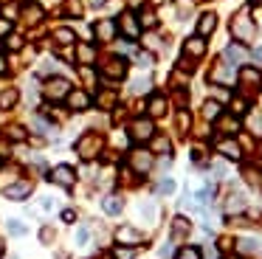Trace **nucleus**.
<instances>
[{
    "label": "nucleus",
    "instance_id": "obj_1",
    "mask_svg": "<svg viewBox=\"0 0 262 259\" xmlns=\"http://www.w3.org/2000/svg\"><path fill=\"white\" fill-rule=\"evenodd\" d=\"M104 149V138L99 133H85L79 141H76V152H79L82 161H96Z\"/></svg>",
    "mask_w": 262,
    "mask_h": 259
},
{
    "label": "nucleus",
    "instance_id": "obj_2",
    "mask_svg": "<svg viewBox=\"0 0 262 259\" xmlns=\"http://www.w3.org/2000/svg\"><path fill=\"white\" fill-rule=\"evenodd\" d=\"M71 90H74V88H71V82L65 76H48L46 82H42V96H46L48 101H54V104L68 99Z\"/></svg>",
    "mask_w": 262,
    "mask_h": 259
},
{
    "label": "nucleus",
    "instance_id": "obj_3",
    "mask_svg": "<svg viewBox=\"0 0 262 259\" xmlns=\"http://www.w3.org/2000/svg\"><path fill=\"white\" fill-rule=\"evenodd\" d=\"M127 135H130L136 144H147V141H152V135H155V121L149 116L133 118L130 127H127Z\"/></svg>",
    "mask_w": 262,
    "mask_h": 259
},
{
    "label": "nucleus",
    "instance_id": "obj_4",
    "mask_svg": "<svg viewBox=\"0 0 262 259\" xmlns=\"http://www.w3.org/2000/svg\"><path fill=\"white\" fill-rule=\"evenodd\" d=\"M231 34L237 37V42H248V39H254L256 26H254V20L248 17V11H239V14H234V20H231Z\"/></svg>",
    "mask_w": 262,
    "mask_h": 259
},
{
    "label": "nucleus",
    "instance_id": "obj_5",
    "mask_svg": "<svg viewBox=\"0 0 262 259\" xmlns=\"http://www.w3.org/2000/svg\"><path fill=\"white\" fill-rule=\"evenodd\" d=\"M127 166H130L133 172H138V175H147L149 169L155 166V158H152V152H149V149H141V146H136V149L127 155Z\"/></svg>",
    "mask_w": 262,
    "mask_h": 259
},
{
    "label": "nucleus",
    "instance_id": "obj_6",
    "mask_svg": "<svg viewBox=\"0 0 262 259\" xmlns=\"http://www.w3.org/2000/svg\"><path fill=\"white\" fill-rule=\"evenodd\" d=\"M102 76L107 82H121L127 76V59L124 56H110V59L102 62Z\"/></svg>",
    "mask_w": 262,
    "mask_h": 259
},
{
    "label": "nucleus",
    "instance_id": "obj_7",
    "mask_svg": "<svg viewBox=\"0 0 262 259\" xmlns=\"http://www.w3.org/2000/svg\"><path fill=\"white\" fill-rule=\"evenodd\" d=\"M237 84L243 93H256L262 88V71L259 68H243L237 76Z\"/></svg>",
    "mask_w": 262,
    "mask_h": 259
},
{
    "label": "nucleus",
    "instance_id": "obj_8",
    "mask_svg": "<svg viewBox=\"0 0 262 259\" xmlns=\"http://www.w3.org/2000/svg\"><path fill=\"white\" fill-rule=\"evenodd\" d=\"M48 180L57 183V186H62V189H71V186L76 183V172H74V166H68V163H59V166L51 169Z\"/></svg>",
    "mask_w": 262,
    "mask_h": 259
},
{
    "label": "nucleus",
    "instance_id": "obj_9",
    "mask_svg": "<svg viewBox=\"0 0 262 259\" xmlns=\"http://www.w3.org/2000/svg\"><path fill=\"white\" fill-rule=\"evenodd\" d=\"M211 82L214 84H223V88H228V84H234L237 82V76H234V65H228L226 59H220L214 68H211Z\"/></svg>",
    "mask_w": 262,
    "mask_h": 259
},
{
    "label": "nucleus",
    "instance_id": "obj_10",
    "mask_svg": "<svg viewBox=\"0 0 262 259\" xmlns=\"http://www.w3.org/2000/svg\"><path fill=\"white\" fill-rule=\"evenodd\" d=\"M116 28H119L127 39H136L138 34H141V23H138V17L133 14V11H124V14L116 20Z\"/></svg>",
    "mask_w": 262,
    "mask_h": 259
},
{
    "label": "nucleus",
    "instance_id": "obj_11",
    "mask_svg": "<svg viewBox=\"0 0 262 259\" xmlns=\"http://www.w3.org/2000/svg\"><path fill=\"white\" fill-rule=\"evenodd\" d=\"M20 17H23L26 26H37V23H42V17H46V6L31 0V3H26L23 9H20Z\"/></svg>",
    "mask_w": 262,
    "mask_h": 259
},
{
    "label": "nucleus",
    "instance_id": "obj_12",
    "mask_svg": "<svg viewBox=\"0 0 262 259\" xmlns=\"http://www.w3.org/2000/svg\"><path fill=\"white\" fill-rule=\"evenodd\" d=\"M223 59H226L228 65H243V62L248 59V51H245L243 42H231V45H226V51H223Z\"/></svg>",
    "mask_w": 262,
    "mask_h": 259
},
{
    "label": "nucleus",
    "instance_id": "obj_13",
    "mask_svg": "<svg viewBox=\"0 0 262 259\" xmlns=\"http://www.w3.org/2000/svg\"><path fill=\"white\" fill-rule=\"evenodd\" d=\"M65 101H68V107L74 113H82V110H88V107H91L93 99H91V93H88V90H71Z\"/></svg>",
    "mask_w": 262,
    "mask_h": 259
},
{
    "label": "nucleus",
    "instance_id": "obj_14",
    "mask_svg": "<svg viewBox=\"0 0 262 259\" xmlns=\"http://www.w3.org/2000/svg\"><path fill=\"white\" fill-rule=\"evenodd\" d=\"M144 236H141V231L138 228H133V225H121L119 231H116V242H119V245H138V242H141Z\"/></svg>",
    "mask_w": 262,
    "mask_h": 259
},
{
    "label": "nucleus",
    "instance_id": "obj_15",
    "mask_svg": "<svg viewBox=\"0 0 262 259\" xmlns=\"http://www.w3.org/2000/svg\"><path fill=\"white\" fill-rule=\"evenodd\" d=\"M217 152H220V155H226L228 161H239V158H243V146H239L234 138L217 141Z\"/></svg>",
    "mask_w": 262,
    "mask_h": 259
},
{
    "label": "nucleus",
    "instance_id": "obj_16",
    "mask_svg": "<svg viewBox=\"0 0 262 259\" xmlns=\"http://www.w3.org/2000/svg\"><path fill=\"white\" fill-rule=\"evenodd\" d=\"M29 195H31V183H29V180H20V183H9L6 189H3V197H9V200H26Z\"/></svg>",
    "mask_w": 262,
    "mask_h": 259
},
{
    "label": "nucleus",
    "instance_id": "obj_17",
    "mask_svg": "<svg viewBox=\"0 0 262 259\" xmlns=\"http://www.w3.org/2000/svg\"><path fill=\"white\" fill-rule=\"evenodd\" d=\"M116 31H119V28H116L113 20H99L96 26H93V37L102 39V42H110V39L116 37Z\"/></svg>",
    "mask_w": 262,
    "mask_h": 259
},
{
    "label": "nucleus",
    "instance_id": "obj_18",
    "mask_svg": "<svg viewBox=\"0 0 262 259\" xmlns=\"http://www.w3.org/2000/svg\"><path fill=\"white\" fill-rule=\"evenodd\" d=\"M183 54L192 56V59H200V56L206 54V39L198 37V34H194V37H189L186 42H183Z\"/></svg>",
    "mask_w": 262,
    "mask_h": 259
},
{
    "label": "nucleus",
    "instance_id": "obj_19",
    "mask_svg": "<svg viewBox=\"0 0 262 259\" xmlns=\"http://www.w3.org/2000/svg\"><path fill=\"white\" fill-rule=\"evenodd\" d=\"M166 96H161V93H152L149 96V104H147V113H149V118H161V116H166Z\"/></svg>",
    "mask_w": 262,
    "mask_h": 259
},
{
    "label": "nucleus",
    "instance_id": "obj_20",
    "mask_svg": "<svg viewBox=\"0 0 262 259\" xmlns=\"http://www.w3.org/2000/svg\"><path fill=\"white\" fill-rule=\"evenodd\" d=\"M217 28V14H211V11H206V14H200L198 20V37H209V34H214Z\"/></svg>",
    "mask_w": 262,
    "mask_h": 259
},
{
    "label": "nucleus",
    "instance_id": "obj_21",
    "mask_svg": "<svg viewBox=\"0 0 262 259\" xmlns=\"http://www.w3.org/2000/svg\"><path fill=\"white\" fill-rule=\"evenodd\" d=\"M74 59L79 62V65H91V62L96 59V48H93V45H88V42H76Z\"/></svg>",
    "mask_w": 262,
    "mask_h": 259
},
{
    "label": "nucleus",
    "instance_id": "obj_22",
    "mask_svg": "<svg viewBox=\"0 0 262 259\" xmlns=\"http://www.w3.org/2000/svg\"><path fill=\"white\" fill-rule=\"evenodd\" d=\"M54 42H59V45H76V31H74V28H68V26L54 28Z\"/></svg>",
    "mask_w": 262,
    "mask_h": 259
},
{
    "label": "nucleus",
    "instance_id": "obj_23",
    "mask_svg": "<svg viewBox=\"0 0 262 259\" xmlns=\"http://www.w3.org/2000/svg\"><path fill=\"white\" fill-rule=\"evenodd\" d=\"M102 208H104V214L116 217V214H121V208H124V200H121L119 195H107V197L102 200Z\"/></svg>",
    "mask_w": 262,
    "mask_h": 259
},
{
    "label": "nucleus",
    "instance_id": "obj_24",
    "mask_svg": "<svg viewBox=\"0 0 262 259\" xmlns=\"http://www.w3.org/2000/svg\"><path fill=\"white\" fill-rule=\"evenodd\" d=\"M17 99H20V90L17 88L0 90V110H12V107L17 104Z\"/></svg>",
    "mask_w": 262,
    "mask_h": 259
},
{
    "label": "nucleus",
    "instance_id": "obj_25",
    "mask_svg": "<svg viewBox=\"0 0 262 259\" xmlns=\"http://www.w3.org/2000/svg\"><path fill=\"white\" fill-rule=\"evenodd\" d=\"M259 240H254V236H243V240H237V251L243 253V256H251V253L259 251Z\"/></svg>",
    "mask_w": 262,
    "mask_h": 259
},
{
    "label": "nucleus",
    "instance_id": "obj_26",
    "mask_svg": "<svg viewBox=\"0 0 262 259\" xmlns=\"http://www.w3.org/2000/svg\"><path fill=\"white\" fill-rule=\"evenodd\" d=\"M245 127H248V133L254 135V138H262V113H248V118H245Z\"/></svg>",
    "mask_w": 262,
    "mask_h": 259
},
{
    "label": "nucleus",
    "instance_id": "obj_27",
    "mask_svg": "<svg viewBox=\"0 0 262 259\" xmlns=\"http://www.w3.org/2000/svg\"><path fill=\"white\" fill-rule=\"evenodd\" d=\"M220 116H223V104H220V101H214V99H209L203 104V118H206V121H217Z\"/></svg>",
    "mask_w": 262,
    "mask_h": 259
},
{
    "label": "nucleus",
    "instance_id": "obj_28",
    "mask_svg": "<svg viewBox=\"0 0 262 259\" xmlns=\"http://www.w3.org/2000/svg\"><path fill=\"white\" fill-rule=\"evenodd\" d=\"M217 130H220V133H226V135H234L239 130V121L234 116H220V118H217Z\"/></svg>",
    "mask_w": 262,
    "mask_h": 259
},
{
    "label": "nucleus",
    "instance_id": "obj_29",
    "mask_svg": "<svg viewBox=\"0 0 262 259\" xmlns=\"http://www.w3.org/2000/svg\"><path fill=\"white\" fill-rule=\"evenodd\" d=\"M152 152H158V155H169L172 152V144L166 135H152Z\"/></svg>",
    "mask_w": 262,
    "mask_h": 259
},
{
    "label": "nucleus",
    "instance_id": "obj_30",
    "mask_svg": "<svg viewBox=\"0 0 262 259\" xmlns=\"http://www.w3.org/2000/svg\"><path fill=\"white\" fill-rule=\"evenodd\" d=\"M96 104L102 107V110H113L116 107V93L113 90H102V93L96 96Z\"/></svg>",
    "mask_w": 262,
    "mask_h": 259
},
{
    "label": "nucleus",
    "instance_id": "obj_31",
    "mask_svg": "<svg viewBox=\"0 0 262 259\" xmlns=\"http://www.w3.org/2000/svg\"><path fill=\"white\" fill-rule=\"evenodd\" d=\"M189 231H192V223H189L186 217H175V220H172V234H175V236H186Z\"/></svg>",
    "mask_w": 262,
    "mask_h": 259
},
{
    "label": "nucleus",
    "instance_id": "obj_32",
    "mask_svg": "<svg viewBox=\"0 0 262 259\" xmlns=\"http://www.w3.org/2000/svg\"><path fill=\"white\" fill-rule=\"evenodd\" d=\"M175 259H203V253H200L198 245H183V248H178Z\"/></svg>",
    "mask_w": 262,
    "mask_h": 259
},
{
    "label": "nucleus",
    "instance_id": "obj_33",
    "mask_svg": "<svg viewBox=\"0 0 262 259\" xmlns=\"http://www.w3.org/2000/svg\"><path fill=\"white\" fill-rule=\"evenodd\" d=\"M243 208H245V197L243 195H231L226 200V211L228 214H237V211H243Z\"/></svg>",
    "mask_w": 262,
    "mask_h": 259
},
{
    "label": "nucleus",
    "instance_id": "obj_34",
    "mask_svg": "<svg viewBox=\"0 0 262 259\" xmlns=\"http://www.w3.org/2000/svg\"><path fill=\"white\" fill-rule=\"evenodd\" d=\"M3 135H6L9 141H23L26 138V127H20V124H9V127L3 130Z\"/></svg>",
    "mask_w": 262,
    "mask_h": 259
},
{
    "label": "nucleus",
    "instance_id": "obj_35",
    "mask_svg": "<svg viewBox=\"0 0 262 259\" xmlns=\"http://www.w3.org/2000/svg\"><path fill=\"white\" fill-rule=\"evenodd\" d=\"M149 88H152V79H149V76H141V79H133L130 93H147Z\"/></svg>",
    "mask_w": 262,
    "mask_h": 259
},
{
    "label": "nucleus",
    "instance_id": "obj_36",
    "mask_svg": "<svg viewBox=\"0 0 262 259\" xmlns=\"http://www.w3.org/2000/svg\"><path fill=\"white\" fill-rule=\"evenodd\" d=\"M138 23H141V28H152L155 26V23H158V17H155L152 14V11H141V17H138Z\"/></svg>",
    "mask_w": 262,
    "mask_h": 259
},
{
    "label": "nucleus",
    "instance_id": "obj_37",
    "mask_svg": "<svg viewBox=\"0 0 262 259\" xmlns=\"http://www.w3.org/2000/svg\"><path fill=\"white\" fill-rule=\"evenodd\" d=\"M113 256H116V259H136V251H133L130 245H119V248L113 251Z\"/></svg>",
    "mask_w": 262,
    "mask_h": 259
},
{
    "label": "nucleus",
    "instance_id": "obj_38",
    "mask_svg": "<svg viewBox=\"0 0 262 259\" xmlns=\"http://www.w3.org/2000/svg\"><path fill=\"white\" fill-rule=\"evenodd\" d=\"M82 82L88 84V88H93V84H96V73H93V68H88V65H82Z\"/></svg>",
    "mask_w": 262,
    "mask_h": 259
},
{
    "label": "nucleus",
    "instance_id": "obj_39",
    "mask_svg": "<svg viewBox=\"0 0 262 259\" xmlns=\"http://www.w3.org/2000/svg\"><path fill=\"white\" fill-rule=\"evenodd\" d=\"M26 223H20V220H9V234H14V236H23L26 234Z\"/></svg>",
    "mask_w": 262,
    "mask_h": 259
},
{
    "label": "nucleus",
    "instance_id": "obj_40",
    "mask_svg": "<svg viewBox=\"0 0 262 259\" xmlns=\"http://www.w3.org/2000/svg\"><path fill=\"white\" fill-rule=\"evenodd\" d=\"M172 191H175V180L172 178H164L158 183V195H172Z\"/></svg>",
    "mask_w": 262,
    "mask_h": 259
},
{
    "label": "nucleus",
    "instance_id": "obj_41",
    "mask_svg": "<svg viewBox=\"0 0 262 259\" xmlns=\"http://www.w3.org/2000/svg\"><path fill=\"white\" fill-rule=\"evenodd\" d=\"M6 48L20 51V48H23V37H17V34H9V37H6Z\"/></svg>",
    "mask_w": 262,
    "mask_h": 259
},
{
    "label": "nucleus",
    "instance_id": "obj_42",
    "mask_svg": "<svg viewBox=\"0 0 262 259\" xmlns=\"http://www.w3.org/2000/svg\"><path fill=\"white\" fill-rule=\"evenodd\" d=\"M186 130H189V113L181 110L178 113V133H186Z\"/></svg>",
    "mask_w": 262,
    "mask_h": 259
},
{
    "label": "nucleus",
    "instance_id": "obj_43",
    "mask_svg": "<svg viewBox=\"0 0 262 259\" xmlns=\"http://www.w3.org/2000/svg\"><path fill=\"white\" fill-rule=\"evenodd\" d=\"M65 11H68L71 17H79L82 14V0H68V9Z\"/></svg>",
    "mask_w": 262,
    "mask_h": 259
},
{
    "label": "nucleus",
    "instance_id": "obj_44",
    "mask_svg": "<svg viewBox=\"0 0 262 259\" xmlns=\"http://www.w3.org/2000/svg\"><path fill=\"white\" fill-rule=\"evenodd\" d=\"M34 127H37V133H51V124H48V118H42V116L34 118Z\"/></svg>",
    "mask_w": 262,
    "mask_h": 259
},
{
    "label": "nucleus",
    "instance_id": "obj_45",
    "mask_svg": "<svg viewBox=\"0 0 262 259\" xmlns=\"http://www.w3.org/2000/svg\"><path fill=\"white\" fill-rule=\"evenodd\" d=\"M85 242H91V231H88L85 225H82V228L76 231V245H85Z\"/></svg>",
    "mask_w": 262,
    "mask_h": 259
},
{
    "label": "nucleus",
    "instance_id": "obj_46",
    "mask_svg": "<svg viewBox=\"0 0 262 259\" xmlns=\"http://www.w3.org/2000/svg\"><path fill=\"white\" fill-rule=\"evenodd\" d=\"M231 110L234 113H245V110H248V99H234L231 101Z\"/></svg>",
    "mask_w": 262,
    "mask_h": 259
},
{
    "label": "nucleus",
    "instance_id": "obj_47",
    "mask_svg": "<svg viewBox=\"0 0 262 259\" xmlns=\"http://www.w3.org/2000/svg\"><path fill=\"white\" fill-rule=\"evenodd\" d=\"M9 34H12V23L6 17H0V37H9Z\"/></svg>",
    "mask_w": 262,
    "mask_h": 259
},
{
    "label": "nucleus",
    "instance_id": "obj_48",
    "mask_svg": "<svg viewBox=\"0 0 262 259\" xmlns=\"http://www.w3.org/2000/svg\"><path fill=\"white\" fill-rule=\"evenodd\" d=\"M59 217H62V223H74L76 211H74V208H65V211H59Z\"/></svg>",
    "mask_w": 262,
    "mask_h": 259
},
{
    "label": "nucleus",
    "instance_id": "obj_49",
    "mask_svg": "<svg viewBox=\"0 0 262 259\" xmlns=\"http://www.w3.org/2000/svg\"><path fill=\"white\" fill-rule=\"evenodd\" d=\"M144 45H147L149 51H155L161 42H158V37H152V34H147V37H144Z\"/></svg>",
    "mask_w": 262,
    "mask_h": 259
},
{
    "label": "nucleus",
    "instance_id": "obj_50",
    "mask_svg": "<svg viewBox=\"0 0 262 259\" xmlns=\"http://www.w3.org/2000/svg\"><path fill=\"white\" fill-rule=\"evenodd\" d=\"M54 206H57V200H54V197H42V200H40V208H46V211H51Z\"/></svg>",
    "mask_w": 262,
    "mask_h": 259
},
{
    "label": "nucleus",
    "instance_id": "obj_51",
    "mask_svg": "<svg viewBox=\"0 0 262 259\" xmlns=\"http://www.w3.org/2000/svg\"><path fill=\"white\" fill-rule=\"evenodd\" d=\"M54 68H57V65H54V59H46V62L40 65V73H51Z\"/></svg>",
    "mask_w": 262,
    "mask_h": 259
},
{
    "label": "nucleus",
    "instance_id": "obj_52",
    "mask_svg": "<svg viewBox=\"0 0 262 259\" xmlns=\"http://www.w3.org/2000/svg\"><path fill=\"white\" fill-rule=\"evenodd\" d=\"M3 14H6V20H12V17L17 14V6H6V9H3Z\"/></svg>",
    "mask_w": 262,
    "mask_h": 259
},
{
    "label": "nucleus",
    "instance_id": "obj_53",
    "mask_svg": "<svg viewBox=\"0 0 262 259\" xmlns=\"http://www.w3.org/2000/svg\"><path fill=\"white\" fill-rule=\"evenodd\" d=\"M136 62H138V65H149V62H152V56H147V54H138V56H136Z\"/></svg>",
    "mask_w": 262,
    "mask_h": 259
},
{
    "label": "nucleus",
    "instance_id": "obj_54",
    "mask_svg": "<svg viewBox=\"0 0 262 259\" xmlns=\"http://www.w3.org/2000/svg\"><path fill=\"white\" fill-rule=\"evenodd\" d=\"M40 240H42V242H51V240H54V231H51V228H46V231L40 234Z\"/></svg>",
    "mask_w": 262,
    "mask_h": 259
},
{
    "label": "nucleus",
    "instance_id": "obj_55",
    "mask_svg": "<svg viewBox=\"0 0 262 259\" xmlns=\"http://www.w3.org/2000/svg\"><path fill=\"white\" fill-rule=\"evenodd\" d=\"M6 71H9V62H6V56L0 54V76H3V73H6Z\"/></svg>",
    "mask_w": 262,
    "mask_h": 259
},
{
    "label": "nucleus",
    "instance_id": "obj_56",
    "mask_svg": "<svg viewBox=\"0 0 262 259\" xmlns=\"http://www.w3.org/2000/svg\"><path fill=\"white\" fill-rule=\"evenodd\" d=\"M254 59L262 65V45H259V48H254Z\"/></svg>",
    "mask_w": 262,
    "mask_h": 259
},
{
    "label": "nucleus",
    "instance_id": "obj_57",
    "mask_svg": "<svg viewBox=\"0 0 262 259\" xmlns=\"http://www.w3.org/2000/svg\"><path fill=\"white\" fill-rule=\"evenodd\" d=\"M88 3H91L93 9H102V6H104V0H88Z\"/></svg>",
    "mask_w": 262,
    "mask_h": 259
},
{
    "label": "nucleus",
    "instance_id": "obj_58",
    "mask_svg": "<svg viewBox=\"0 0 262 259\" xmlns=\"http://www.w3.org/2000/svg\"><path fill=\"white\" fill-rule=\"evenodd\" d=\"M96 259H110V256H104V253H102V256H96Z\"/></svg>",
    "mask_w": 262,
    "mask_h": 259
},
{
    "label": "nucleus",
    "instance_id": "obj_59",
    "mask_svg": "<svg viewBox=\"0 0 262 259\" xmlns=\"http://www.w3.org/2000/svg\"><path fill=\"white\" fill-rule=\"evenodd\" d=\"M259 172H262V158H259Z\"/></svg>",
    "mask_w": 262,
    "mask_h": 259
},
{
    "label": "nucleus",
    "instance_id": "obj_60",
    "mask_svg": "<svg viewBox=\"0 0 262 259\" xmlns=\"http://www.w3.org/2000/svg\"><path fill=\"white\" fill-rule=\"evenodd\" d=\"M48 3H59V0H48Z\"/></svg>",
    "mask_w": 262,
    "mask_h": 259
},
{
    "label": "nucleus",
    "instance_id": "obj_61",
    "mask_svg": "<svg viewBox=\"0 0 262 259\" xmlns=\"http://www.w3.org/2000/svg\"><path fill=\"white\" fill-rule=\"evenodd\" d=\"M0 253H3V242H0Z\"/></svg>",
    "mask_w": 262,
    "mask_h": 259
},
{
    "label": "nucleus",
    "instance_id": "obj_62",
    "mask_svg": "<svg viewBox=\"0 0 262 259\" xmlns=\"http://www.w3.org/2000/svg\"><path fill=\"white\" fill-rule=\"evenodd\" d=\"M256 6H262V0H256Z\"/></svg>",
    "mask_w": 262,
    "mask_h": 259
}]
</instances>
